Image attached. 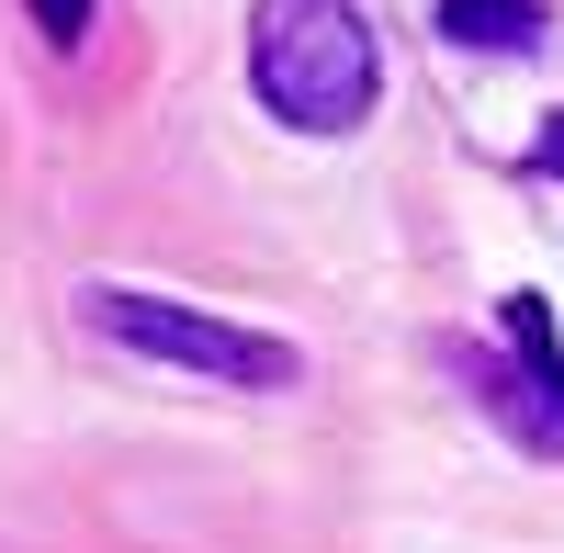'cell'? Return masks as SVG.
<instances>
[{"instance_id":"6da1fadb","label":"cell","mask_w":564,"mask_h":553,"mask_svg":"<svg viewBox=\"0 0 564 553\" xmlns=\"http://www.w3.org/2000/svg\"><path fill=\"white\" fill-rule=\"evenodd\" d=\"M249 90L294 135H350L384 90V45L350 0H249Z\"/></svg>"},{"instance_id":"7a4b0ae2","label":"cell","mask_w":564,"mask_h":553,"mask_svg":"<svg viewBox=\"0 0 564 553\" xmlns=\"http://www.w3.org/2000/svg\"><path fill=\"white\" fill-rule=\"evenodd\" d=\"M79 316H90L113 350L170 361V373H204V384H238V395H271V384H294V373H305V350H294V339L238 328V316H204V305H170V294H135V283H90Z\"/></svg>"},{"instance_id":"3957f363","label":"cell","mask_w":564,"mask_h":553,"mask_svg":"<svg viewBox=\"0 0 564 553\" xmlns=\"http://www.w3.org/2000/svg\"><path fill=\"white\" fill-rule=\"evenodd\" d=\"M508 350H520V373H497V361H475V373H486V395L508 406V430H520V441L564 452V350H553V316H542L531 294L508 305Z\"/></svg>"},{"instance_id":"277c9868","label":"cell","mask_w":564,"mask_h":553,"mask_svg":"<svg viewBox=\"0 0 564 553\" xmlns=\"http://www.w3.org/2000/svg\"><path fill=\"white\" fill-rule=\"evenodd\" d=\"M441 45L520 57V45H542V0H441Z\"/></svg>"},{"instance_id":"5b68a950","label":"cell","mask_w":564,"mask_h":553,"mask_svg":"<svg viewBox=\"0 0 564 553\" xmlns=\"http://www.w3.org/2000/svg\"><path fill=\"white\" fill-rule=\"evenodd\" d=\"M23 12L45 23V45H79L90 34V0H23Z\"/></svg>"},{"instance_id":"8992f818","label":"cell","mask_w":564,"mask_h":553,"mask_svg":"<svg viewBox=\"0 0 564 553\" xmlns=\"http://www.w3.org/2000/svg\"><path fill=\"white\" fill-rule=\"evenodd\" d=\"M531 159H542V170H553V181H564V113H553V124H542V148H531Z\"/></svg>"}]
</instances>
